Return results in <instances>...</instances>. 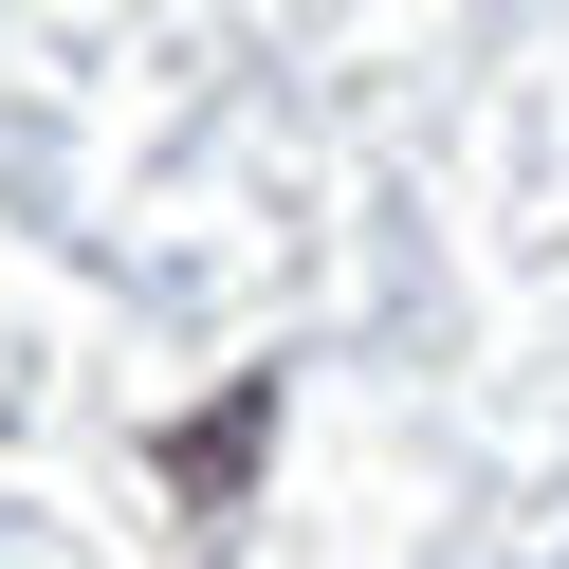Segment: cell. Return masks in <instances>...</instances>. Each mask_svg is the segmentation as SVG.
<instances>
[{
	"instance_id": "obj_1",
	"label": "cell",
	"mask_w": 569,
	"mask_h": 569,
	"mask_svg": "<svg viewBox=\"0 0 569 569\" xmlns=\"http://www.w3.org/2000/svg\"><path fill=\"white\" fill-rule=\"evenodd\" d=\"M258 441H276V386H239V405H202L184 441H166V478H184V496H239V478H258Z\"/></svg>"
}]
</instances>
